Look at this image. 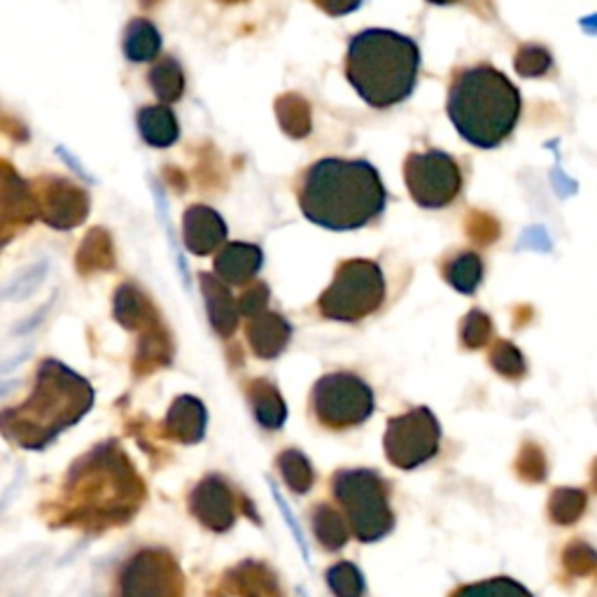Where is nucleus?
<instances>
[{"label":"nucleus","mask_w":597,"mask_h":597,"mask_svg":"<svg viewBox=\"0 0 597 597\" xmlns=\"http://www.w3.org/2000/svg\"><path fill=\"white\" fill-rule=\"evenodd\" d=\"M146 488L119 444L96 446L73 465L61 498V525L87 530L125 525L138 511Z\"/></svg>","instance_id":"obj_1"},{"label":"nucleus","mask_w":597,"mask_h":597,"mask_svg":"<svg viewBox=\"0 0 597 597\" xmlns=\"http://www.w3.org/2000/svg\"><path fill=\"white\" fill-rule=\"evenodd\" d=\"M387 203L383 180L364 159L327 157L301 175L299 209L329 232H355L374 222Z\"/></svg>","instance_id":"obj_2"},{"label":"nucleus","mask_w":597,"mask_h":597,"mask_svg":"<svg viewBox=\"0 0 597 597\" xmlns=\"http://www.w3.org/2000/svg\"><path fill=\"white\" fill-rule=\"evenodd\" d=\"M521 92L495 66L479 64L452 75L446 110L456 131L473 148L492 150L516 129Z\"/></svg>","instance_id":"obj_3"},{"label":"nucleus","mask_w":597,"mask_h":597,"mask_svg":"<svg viewBox=\"0 0 597 597\" xmlns=\"http://www.w3.org/2000/svg\"><path fill=\"white\" fill-rule=\"evenodd\" d=\"M92 404L94 390L85 379L56 360H45L35 372L31 397L3 414L6 437L26 450H40L85 416Z\"/></svg>","instance_id":"obj_4"},{"label":"nucleus","mask_w":597,"mask_h":597,"mask_svg":"<svg viewBox=\"0 0 597 597\" xmlns=\"http://www.w3.org/2000/svg\"><path fill=\"white\" fill-rule=\"evenodd\" d=\"M418 71V45L397 31L366 29L350 40L345 77L372 108L385 110L406 100L416 89Z\"/></svg>","instance_id":"obj_5"},{"label":"nucleus","mask_w":597,"mask_h":597,"mask_svg":"<svg viewBox=\"0 0 597 597\" xmlns=\"http://www.w3.org/2000/svg\"><path fill=\"white\" fill-rule=\"evenodd\" d=\"M334 498L341 502L350 530L364 544H374L395 527L385 481L372 469H343L332 477Z\"/></svg>","instance_id":"obj_6"},{"label":"nucleus","mask_w":597,"mask_h":597,"mask_svg":"<svg viewBox=\"0 0 597 597\" xmlns=\"http://www.w3.org/2000/svg\"><path fill=\"white\" fill-rule=\"evenodd\" d=\"M385 299V278L372 259H348L339 264L332 285L320 295L318 308L327 320L360 322L376 313Z\"/></svg>","instance_id":"obj_7"},{"label":"nucleus","mask_w":597,"mask_h":597,"mask_svg":"<svg viewBox=\"0 0 597 597\" xmlns=\"http://www.w3.org/2000/svg\"><path fill=\"white\" fill-rule=\"evenodd\" d=\"M311 406L320 425L348 429L374 414V390L355 374H327L313 385Z\"/></svg>","instance_id":"obj_8"},{"label":"nucleus","mask_w":597,"mask_h":597,"mask_svg":"<svg viewBox=\"0 0 597 597\" xmlns=\"http://www.w3.org/2000/svg\"><path fill=\"white\" fill-rule=\"evenodd\" d=\"M406 190L420 209H446L462 190V171L458 161L441 150L414 152L404 161Z\"/></svg>","instance_id":"obj_9"},{"label":"nucleus","mask_w":597,"mask_h":597,"mask_svg":"<svg viewBox=\"0 0 597 597\" xmlns=\"http://www.w3.org/2000/svg\"><path fill=\"white\" fill-rule=\"evenodd\" d=\"M439 441V420L425 406L387 420L385 456L399 469H416L435 458Z\"/></svg>","instance_id":"obj_10"},{"label":"nucleus","mask_w":597,"mask_h":597,"mask_svg":"<svg viewBox=\"0 0 597 597\" xmlns=\"http://www.w3.org/2000/svg\"><path fill=\"white\" fill-rule=\"evenodd\" d=\"M115 597H184V576L169 551L146 548L121 567Z\"/></svg>","instance_id":"obj_11"},{"label":"nucleus","mask_w":597,"mask_h":597,"mask_svg":"<svg viewBox=\"0 0 597 597\" xmlns=\"http://www.w3.org/2000/svg\"><path fill=\"white\" fill-rule=\"evenodd\" d=\"M190 511L196 521L213 532L230 530L236 521V498L222 477H205L190 495Z\"/></svg>","instance_id":"obj_12"},{"label":"nucleus","mask_w":597,"mask_h":597,"mask_svg":"<svg viewBox=\"0 0 597 597\" xmlns=\"http://www.w3.org/2000/svg\"><path fill=\"white\" fill-rule=\"evenodd\" d=\"M182 241L184 248L196 257L220 253L226 241V224L209 205H190L182 217Z\"/></svg>","instance_id":"obj_13"},{"label":"nucleus","mask_w":597,"mask_h":597,"mask_svg":"<svg viewBox=\"0 0 597 597\" xmlns=\"http://www.w3.org/2000/svg\"><path fill=\"white\" fill-rule=\"evenodd\" d=\"M597 576V548L576 534L567 537L555 548V584L572 590Z\"/></svg>","instance_id":"obj_14"},{"label":"nucleus","mask_w":597,"mask_h":597,"mask_svg":"<svg viewBox=\"0 0 597 597\" xmlns=\"http://www.w3.org/2000/svg\"><path fill=\"white\" fill-rule=\"evenodd\" d=\"M201 292L205 299V311H209L211 324L215 332L224 339H230L241 322V308L234 295L230 292V285L220 280L215 274H201Z\"/></svg>","instance_id":"obj_15"},{"label":"nucleus","mask_w":597,"mask_h":597,"mask_svg":"<svg viewBox=\"0 0 597 597\" xmlns=\"http://www.w3.org/2000/svg\"><path fill=\"white\" fill-rule=\"evenodd\" d=\"M245 334H248V343L257 358L276 360L292 339V324L280 313H274L266 308V311L248 320Z\"/></svg>","instance_id":"obj_16"},{"label":"nucleus","mask_w":597,"mask_h":597,"mask_svg":"<svg viewBox=\"0 0 597 597\" xmlns=\"http://www.w3.org/2000/svg\"><path fill=\"white\" fill-rule=\"evenodd\" d=\"M264 253L253 243H226L215 257V276L226 285H248L262 269Z\"/></svg>","instance_id":"obj_17"},{"label":"nucleus","mask_w":597,"mask_h":597,"mask_svg":"<svg viewBox=\"0 0 597 597\" xmlns=\"http://www.w3.org/2000/svg\"><path fill=\"white\" fill-rule=\"evenodd\" d=\"M43 220L58 230H68V226L79 224L87 217V196L85 192L75 190L73 184L56 180L52 182L45 196H43Z\"/></svg>","instance_id":"obj_18"},{"label":"nucleus","mask_w":597,"mask_h":597,"mask_svg":"<svg viewBox=\"0 0 597 597\" xmlns=\"http://www.w3.org/2000/svg\"><path fill=\"white\" fill-rule=\"evenodd\" d=\"M590 492L582 486H555L546 498V521L558 530L582 525L590 511Z\"/></svg>","instance_id":"obj_19"},{"label":"nucleus","mask_w":597,"mask_h":597,"mask_svg":"<svg viewBox=\"0 0 597 597\" xmlns=\"http://www.w3.org/2000/svg\"><path fill=\"white\" fill-rule=\"evenodd\" d=\"M205 420H209L205 406L196 397L182 395L171 404L163 429L180 444H199L205 435Z\"/></svg>","instance_id":"obj_20"},{"label":"nucleus","mask_w":597,"mask_h":597,"mask_svg":"<svg viewBox=\"0 0 597 597\" xmlns=\"http://www.w3.org/2000/svg\"><path fill=\"white\" fill-rule=\"evenodd\" d=\"M138 131L152 148H171L180 136L178 117L169 106H148L138 113Z\"/></svg>","instance_id":"obj_21"},{"label":"nucleus","mask_w":597,"mask_h":597,"mask_svg":"<svg viewBox=\"0 0 597 597\" xmlns=\"http://www.w3.org/2000/svg\"><path fill=\"white\" fill-rule=\"evenodd\" d=\"M248 402L255 411V418L266 429H280L287 418V406L278 393V387L269 381H250L248 387Z\"/></svg>","instance_id":"obj_22"},{"label":"nucleus","mask_w":597,"mask_h":597,"mask_svg":"<svg viewBox=\"0 0 597 597\" xmlns=\"http://www.w3.org/2000/svg\"><path fill=\"white\" fill-rule=\"evenodd\" d=\"M232 590L243 597H282L276 588V576L259 563H245L226 574Z\"/></svg>","instance_id":"obj_23"},{"label":"nucleus","mask_w":597,"mask_h":597,"mask_svg":"<svg viewBox=\"0 0 597 597\" xmlns=\"http://www.w3.org/2000/svg\"><path fill=\"white\" fill-rule=\"evenodd\" d=\"M125 56L134 64H148L161 52V35L148 19H134L125 31Z\"/></svg>","instance_id":"obj_24"},{"label":"nucleus","mask_w":597,"mask_h":597,"mask_svg":"<svg viewBox=\"0 0 597 597\" xmlns=\"http://www.w3.org/2000/svg\"><path fill=\"white\" fill-rule=\"evenodd\" d=\"M551 471V462L546 456V448L534 441V439H525L516 452V460H513V473H516V479L525 486H542L548 479Z\"/></svg>","instance_id":"obj_25"},{"label":"nucleus","mask_w":597,"mask_h":597,"mask_svg":"<svg viewBox=\"0 0 597 597\" xmlns=\"http://www.w3.org/2000/svg\"><path fill=\"white\" fill-rule=\"evenodd\" d=\"M148 82L163 106L175 103L184 94V73L182 66L178 64V58L173 56L161 58L157 66H152V71L148 73Z\"/></svg>","instance_id":"obj_26"},{"label":"nucleus","mask_w":597,"mask_h":597,"mask_svg":"<svg viewBox=\"0 0 597 597\" xmlns=\"http://www.w3.org/2000/svg\"><path fill=\"white\" fill-rule=\"evenodd\" d=\"M444 278L462 295H473L483 280V262L477 253H460L444 266Z\"/></svg>","instance_id":"obj_27"},{"label":"nucleus","mask_w":597,"mask_h":597,"mask_svg":"<svg viewBox=\"0 0 597 597\" xmlns=\"http://www.w3.org/2000/svg\"><path fill=\"white\" fill-rule=\"evenodd\" d=\"M311 521H313V532L318 542L327 551H341L348 544L350 532L337 509H332L329 504H318L311 513Z\"/></svg>","instance_id":"obj_28"},{"label":"nucleus","mask_w":597,"mask_h":597,"mask_svg":"<svg viewBox=\"0 0 597 597\" xmlns=\"http://www.w3.org/2000/svg\"><path fill=\"white\" fill-rule=\"evenodd\" d=\"M488 362L490 366L495 369V374H500L502 379L519 383L527 376V362L525 355L521 353V348L511 341H495L488 353Z\"/></svg>","instance_id":"obj_29"},{"label":"nucleus","mask_w":597,"mask_h":597,"mask_svg":"<svg viewBox=\"0 0 597 597\" xmlns=\"http://www.w3.org/2000/svg\"><path fill=\"white\" fill-rule=\"evenodd\" d=\"M278 469L282 473L285 483L290 486V490L297 492V495H303V492L311 490L313 483H316L313 465L308 462V458L297 448L280 452V456H278Z\"/></svg>","instance_id":"obj_30"},{"label":"nucleus","mask_w":597,"mask_h":597,"mask_svg":"<svg viewBox=\"0 0 597 597\" xmlns=\"http://www.w3.org/2000/svg\"><path fill=\"white\" fill-rule=\"evenodd\" d=\"M450 597H534L523 584L511 576H492V579L460 586Z\"/></svg>","instance_id":"obj_31"},{"label":"nucleus","mask_w":597,"mask_h":597,"mask_svg":"<svg viewBox=\"0 0 597 597\" xmlns=\"http://www.w3.org/2000/svg\"><path fill=\"white\" fill-rule=\"evenodd\" d=\"M327 584L337 597H362L364 595L362 572L353 563H339L334 567H329Z\"/></svg>","instance_id":"obj_32"},{"label":"nucleus","mask_w":597,"mask_h":597,"mask_svg":"<svg viewBox=\"0 0 597 597\" xmlns=\"http://www.w3.org/2000/svg\"><path fill=\"white\" fill-rule=\"evenodd\" d=\"M513 66L521 77H542L551 71L553 56L544 45H521L513 58Z\"/></svg>","instance_id":"obj_33"},{"label":"nucleus","mask_w":597,"mask_h":597,"mask_svg":"<svg viewBox=\"0 0 597 597\" xmlns=\"http://www.w3.org/2000/svg\"><path fill=\"white\" fill-rule=\"evenodd\" d=\"M115 316L121 324H127V327H138L148 318L146 299L138 295L136 287H129V285L119 287V295L115 301Z\"/></svg>","instance_id":"obj_34"},{"label":"nucleus","mask_w":597,"mask_h":597,"mask_svg":"<svg viewBox=\"0 0 597 597\" xmlns=\"http://www.w3.org/2000/svg\"><path fill=\"white\" fill-rule=\"evenodd\" d=\"M462 343L469 350H479L483 345H488L490 337H492V320L483 313V311H471L465 320H462Z\"/></svg>","instance_id":"obj_35"},{"label":"nucleus","mask_w":597,"mask_h":597,"mask_svg":"<svg viewBox=\"0 0 597 597\" xmlns=\"http://www.w3.org/2000/svg\"><path fill=\"white\" fill-rule=\"evenodd\" d=\"M269 285L266 282H257L253 287H248V290H243L241 299H238V308H241V316L243 318H255L259 316L262 311H266L269 308Z\"/></svg>","instance_id":"obj_36"},{"label":"nucleus","mask_w":597,"mask_h":597,"mask_svg":"<svg viewBox=\"0 0 597 597\" xmlns=\"http://www.w3.org/2000/svg\"><path fill=\"white\" fill-rule=\"evenodd\" d=\"M311 3L329 17H345L355 12L362 6V0H311Z\"/></svg>","instance_id":"obj_37"},{"label":"nucleus","mask_w":597,"mask_h":597,"mask_svg":"<svg viewBox=\"0 0 597 597\" xmlns=\"http://www.w3.org/2000/svg\"><path fill=\"white\" fill-rule=\"evenodd\" d=\"M271 492H274V498H276V502H278L280 511L285 513V519H287V525H290V530L295 532V537H297V542H299V546H301L303 555H306V558H308V551H306V544H303V537H301V532H299V527H297V521H295V516H292V511H290V509H287L285 500H282V498L278 495V490H276V486H274V483H271Z\"/></svg>","instance_id":"obj_38"},{"label":"nucleus","mask_w":597,"mask_h":597,"mask_svg":"<svg viewBox=\"0 0 597 597\" xmlns=\"http://www.w3.org/2000/svg\"><path fill=\"white\" fill-rule=\"evenodd\" d=\"M586 477H588V492L597 498V456L590 460V465L586 469Z\"/></svg>","instance_id":"obj_39"},{"label":"nucleus","mask_w":597,"mask_h":597,"mask_svg":"<svg viewBox=\"0 0 597 597\" xmlns=\"http://www.w3.org/2000/svg\"><path fill=\"white\" fill-rule=\"evenodd\" d=\"M427 3H431V6H452V3H458V0H427Z\"/></svg>","instance_id":"obj_40"},{"label":"nucleus","mask_w":597,"mask_h":597,"mask_svg":"<svg viewBox=\"0 0 597 597\" xmlns=\"http://www.w3.org/2000/svg\"><path fill=\"white\" fill-rule=\"evenodd\" d=\"M220 3H241V0H220Z\"/></svg>","instance_id":"obj_41"},{"label":"nucleus","mask_w":597,"mask_h":597,"mask_svg":"<svg viewBox=\"0 0 597 597\" xmlns=\"http://www.w3.org/2000/svg\"><path fill=\"white\" fill-rule=\"evenodd\" d=\"M593 582H595V593H597V576H595V579H593Z\"/></svg>","instance_id":"obj_42"}]
</instances>
